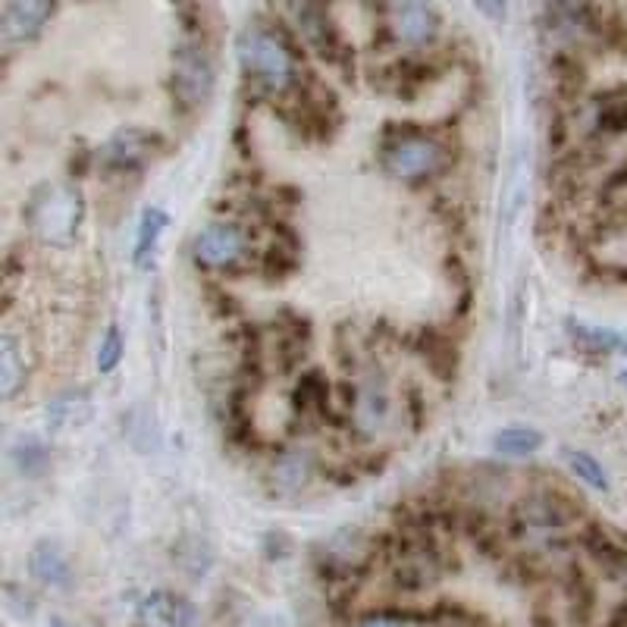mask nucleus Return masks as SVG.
<instances>
[{"instance_id":"nucleus-1","label":"nucleus","mask_w":627,"mask_h":627,"mask_svg":"<svg viewBox=\"0 0 627 627\" xmlns=\"http://www.w3.org/2000/svg\"><path fill=\"white\" fill-rule=\"evenodd\" d=\"M236 60L242 75L254 82L264 95L286 98L301 92V60L296 48L264 23H249L236 35Z\"/></svg>"},{"instance_id":"nucleus-2","label":"nucleus","mask_w":627,"mask_h":627,"mask_svg":"<svg viewBox=\"0 0 627 627\" xmlns=\"http://www.w3.org/2000/svg\"><path fill=\"white\" fill-rule=\"evenodd\" d=\"M85 217V201L75 185L67 182H45L32 192L25 204V224L28 229L50 245H70L75 229Z\"/></svg>"},{"instance_id":"nucleus-3","label":"nucleus","mask_w":627,"mask_h":627,"mask_svg":"<svg viewBox=\"0 0 627 627\" xmlns=\"http://www.w3.org/2000/svg\"><path fill=\"white\" fill-rule=\"evenodd\" d=\"M580 508L571 496L540 490L530 493L515 505L511 511V527L521 540H530L536 546H552L565 536V530L575 524Z\"/></svg>"},{"instance_id":"nucleus-4","label":"nucleus","mask_w":627,"mask_h":627,"mask_svg":"<svg viewBox=\"0 0 627 627\" xmlns=\"http://www.w3.org/2000/svg\"><path fill=\"white\" fill-rule=\"evenodd\" d=\"M170 95L179 110L192 113L201 110L214 95V60L204 38H182L173 50V70H170Z\"/></svg>"},{"instance_id":"nucleus-5","label":"nucleus","mask_w":627,"mask_h":627,"mask_svg":"<svg viewBox=\"0 0 627 627\" xmlns=\"http://www.w3.org/2000/svg\"><path fill=\"white\" fill-rule=\"evenodd\" d=\"M383 167L405 182L430 179V176L443 173L449 167V148L439 138L424 135V132H405L386 145Z\"/></svg>"},{"instance_id":"nucleus-6","label":"nucleus","mask_w":627,"mask_h":627,"mask_svg":"<svg viewBox=\"0 0 627 627\" xmlns=\"http://www.w3.org/2000/svg\"><path fill=\"white\" fill-rule=\"evenodd\" d=\"M249 254V229L239 224H226V220L207 224L192 242V261L198 264L201 270H214V274L236 270Z\"/></svg>"},{"instance_id":"nucleus-7","label":"nucleus","mask_w":627,"mask_h":627,"mask_svg":"<svg viewBox=\"0 0 627 627\" xmlns=\"http://www.w3.org/2000/svg\"><path fill=\"white\" fill-rule=\"evenodd\" d=\"M289 13L296 16V25L304 35V41L324 57L329 67L351 70V45L342 38L339 23L333 20V10L321 3H292Z\"/></svg>"},{"instance_id":"nucleus-8","label":"nucleus","mask_w":627,"mask_h":627,"mask_svg":"<svg viewBox=\"0 0 627 627\" xmlns=\"http://www.w3.org/2000/svg\"><path fill=\"white\" fill-rule=\"evenodd\" d=\"M160 150H164V138L157 132L129 125L107 138V145L100 148V164L110 173L138 176Z\"/></svg>"},{"instance_id":"nucleus-9","label":"nucleus","mask_w":627,"mask_h":627,"mask_svg":"<svg viewBox=\"0 0 627 627\" xmlns=\"http://www.w3.org/2000/svg\"><path fill=\"white\" fill-rule=\"evenodd\" d=\"M389 35L405 48H430L443 28V16L433 3H389L383 7Z\"/></svg>"},{"instance_id":"nucleus-10","label":"nucleus","mask_w":627,"mask_h":627,"mask_svg":"<svg viewBox=\"0 0 627 627\" xmlns=\"http://www.w3.org/2000/svg\"><path fill=\"white\" fill-rule=\"evenodd\" d=\"M374 546V536H367L364 530H339L321 546L324 571L336 580H351V577L364 575L371 558L376 555Z\"/></svg>"},{"instance_id":"nucleus-11","label":"nucleus","mask_w":627,"mask_h":627,"mask_svg":"<svg viewBox=\"0 0 627 627\" xmlns=\"http://www.w3.org/2000/svg\"><path fill=\"white\" fill-rule=\"evenodd\" d=\"M57 13V3L50 0H7L0 7V41L3 48H23L28 41H35L50 16Z\"/></svg>"},{"instance_id":"nucleus-12","label":"nucleus","mask_w":627,"mask_h":627,"mask_svg":"<svg viewBox=\"0 0 627 627\" xmlns=\"http://www.w3.org/2000/svg\"><path fill=\"white\" fill-rule=\"evenodd\" d=\"M132 627H201L198 608L173 590H154L138 602Z\"/></svg>"},{"instance_id":"nucleus-13","label":"nucleus","mask_w":627,"mask_h":627,"mask_svg":"<svg viewBox=\"0 0 627 627\" xmlns=\"http://www.w3.org/2000/svg\"><path fill=\"white\" fill-rule=\"evenodd\" d=\"M351 418H354L358 430L367 433V436L383 426V421L389 418V386H386L383 376H367V383L354 393V399H351Z\"/></svg>"},{"instance_id":"nucleus-14","label":"nucleus","mask_w":627,"mask_h":627,"mask_svg":"<svg viewBox=\"0 0 627 627\" xmlns=\"http://www.w3.org/2000/svg\"><path fill=\"white\" fill-rule=\"evenodd\" d=\"M314 477V455L308 449H286L270 465V486L279 496H296Z\"/></svg>"},{"instance_id":"nucleus-15","label":"nucleus","mask_w":627,"mask_h":627,"mask_svg":"<svg viewBox=\"0 0 627 627\" xmlns=\"http://www.w3.org/2000/svg\"><path fill=\"white\" fill-rule=\"evenodd\" d=\"M28 571L38 577L45 587L53 590H67L73 583V565H70V555L60 550L57 543H38L32 555H28Z\"/></svg>"},{"instance_id":"nucleus-16","label":"nucleus","mask_w":627,"mask_h":627,"mask_svg":"<svg viewBox=\"0 0 627 627\" xmlns=\"http://www.w3.org/2000/svg\"><path fill=\"white\" fill-rule=\"evenodd\" d=\"M565 333L575 342L577 351L587 354H615V351H627V336L608 326L583 324V321H565Z\"/></svg>"},{"instance_id":"nucleus-17","label":"nucleus","mask_w":627,"mask_h":627,"mask_svg":"<svg viewBox=\"0 0 627 627\" xmlns=\"http://www.w3.org/2000/svg\"><path fill=\"white\" fill-rule=\"evenodd\" d=\"M418 354L424 358V364L433 371L436 376H451L455 367H458V349L451 342L449 336L436 326H426L421 333V342H418Z\"/></svg>"},{"instance_id":"nucleus-18","label":"nucleus","mask_w":627,"mask_h":627,"mask_svg":"<svg viewBox=\"0 0 627 627\" xmlns=\"http://www.w3.org/2000/svg\"><path fill=\"white\" fill-rule=\"evenodd\" d=\"M25 386V358L16 336L3 333L0 339V393L10 401Z\"/></svg>"},{"instance_id":"nucleus-19","label":"nucleus","mask_w":627,"mask_h":627,"mask_svg":"<svg viewBox=\"0 0 627 627\" xmlns=\"http://www.w3.org/2000/svg\"><path fill=\"white\" fill-rule=\"evenodd\" d=\"M167 224H170L167 210H160V207H145V210H142L138 236H135V254H132L138 267L148 264L150 254L157 251V242H160V236H164Z\"/></svg>"},{"instance_id":"nucleus-20","label":"nucleus","mask_w":627,"mask_h":627,"mask_svg":"<svg viewBox=\"0 0 627 627\" xmlns=\"http://www.w3.org/2000/svg\"><path fill=\"white\" fill-rule=\"evenodd\" d=\"M543 446V433L533 426H505L493 436V449L508 458H524Z\"/></svg>"},{"instance_id":"nucleus-21","label":"nucleus","mask_w":627,"mask_h":627,"mask_svg":"<svg viewBox=\"0 0 627 627\" xmlns=\"http://www.w3.org/2000/svg\"><path fill=\"white\" fill-rule=\"evenodd\" d=\"M550 73L552 82H555V92L565 98H575L583 85V67H580V60H575V53H552Z\"/></svg>"},{"instance_id":"nucleus-22","label":"nucleus","mask_w":627,"mask_h":627,"mask_svg":"<svg viewBox=\"0 0 627 627\" xmlns=\"http://www.w3.org/2000/svg\"><path fill=\"white\" fill-rule=\"evenodd\" d=\"M562 455H565V461H568V468H571V474H575L577 480H583L587 486H593V490H600V493H608V490H612L605 468H602L593 455L577 449H565Z\"/></svg>"},{"instance_id":"nucleus-23","label":"nucleus","mask_w":627,"mask_h":627,"mask_svg":"<svg viewBox=\"0 0 627 627\" xmlns=\"http://www.w3.org/2000/svg\"><path fill=\"white\" fill-rule=\"evenodd\" d=\"M296 408H299V411H308V408L326 411V408H329V386H326L321 371L301 374L299 386H296Z\"/></svg>"},{"instance_id":"nucleus-24","label":"nucleus","mask_w":627,"mask_h":627,"mask_svg":"<svg viewBox=\"0 0 627 627\" xmlns=\"http://www.w3.org/2000/svg\"><path fill=\"white\" fill-rule=\"evenodd\" d=\"M583 543H587V550H590V555L596 558V562H602L608 571H615V568H622L627 562L625 550L602 530V527H593L587 536H583Z\"/></svg>"},{"instance_id":"nucleus-25","label":"nucleus","mask_w":627,"mask_h":627,"mask_svg":"<svg viewBox=\"0 0 627 627\" xmlns=\"http://www.w3.org/2000/svg\"><path fill=\"white\" fill-rule=\"evenodd\" d=\"M13 458H16V468L28 477H38L48 471L50 465V449L38 439H23L16 449H13Z\"/></svg>"},{"instance_id":"nucleus-26","label":"nucleus","mask_w":627,"mask_h":627,"mask_svg":"<svg viewBox=\"0 0 627 627\" xmlns=\"http://www.w3.org/2000/svg\"><path fill=\"white\" fill-rule=\"evenodd\" d=\"M123 351H125V339L123 333H120V326H110L107 336H104V342H100L98 358H95L100 374H113V371L123 364Z\"/></svg>"},{"instance_id":"nucleus-27","label":"nucleus","mask_w":627,"mask_h":627,"mask_svg":"<svg viewBox=\"0 0 627 627\" xmlns=\"http://www.w3.org/2000/svg\"><path fill=\"white\" fill-rule=\"evenodd\" d=\"M596 123L602 132H625L627 129V98H605L602 100L600 113H596Z\"/></svg>"},{"instance_id":"nucleus-28","label":"nucleus","mask_w":627,"mask_h":627,"mask_svg":"<svg viewBox=\"0 0 627 627\" xmlns=\"http://www.w3.org/2000/svg\"><path fill=\"white\" fill-rule=\"evenodd\" d=\"M354 627H421V625H418V618L401 615V612H374V615H364L361 622H354Z\"/></svg>"},{"instance_id":"nucleus-29","label":"nucleus","mask_w":627,"mask_h":627,"mask_svg":"<svg viewBox=\"0 0 627 627\" xmlns=\"http://www.w3.org/2000/svg\"><path fill=\"white\" fill-rule=\"evenodd\" d=\"M477 10L486 13L493 23H499V20H505V13H508V3H477Z\"/></svg>"},{"instance_id":"nucleus-30","label":"nucleus","mask_w":627,"mask_h":627,"mask_svg":"<svg viewBox=\"0 0 627 627\" xmlns=\"http://www.w3.org/2000/svg\"><path fill=\"white\" fill-rule=\"evenodd\" d=\"M622 185H627V160L615 170V176H608V182H605L608 192H612V189H622Z\"/></svg>"},{"instance_id":"nucleus-31","label":"nucleus","mask_w":627,"mask_h":627,"mask_svg":"<svg viewBox=\"0 0 627 627\" xmlns=\"http://www.w3.org/2000/svg\"><path fill=\"white\" fill-rule=\"evenodd\" d=\"M612 627H627V605L615 615V622H612Z\"/></svg>"},{"instance_id":"nucleus-32","label":"nucleus","mask_w":627,"mask_h":627,"mask_svg":"<svg viewBox=\"0 0 627 627\" xmlns=\"http://www.w3.org/2000/svg\"><path fill=\"white\" fill-rule=\"evenodd\" d=\"M48 627H73V625H67L63 618H50V625Z\"/></svg>"},{"instance_id":"nucleus-33","label":"nucleus","mask_w":627,"mask_h":627,"mask_svg":"<svg viewBox=\"0 0 627 627\" xmlns=\"http://www.w3.org/2000/svg\"><path fill=\"white\" fill-rule=\"evenodd\" d=\"M622 383H627V371H625V374H622Z\"/></svg>"}]
</instances>
